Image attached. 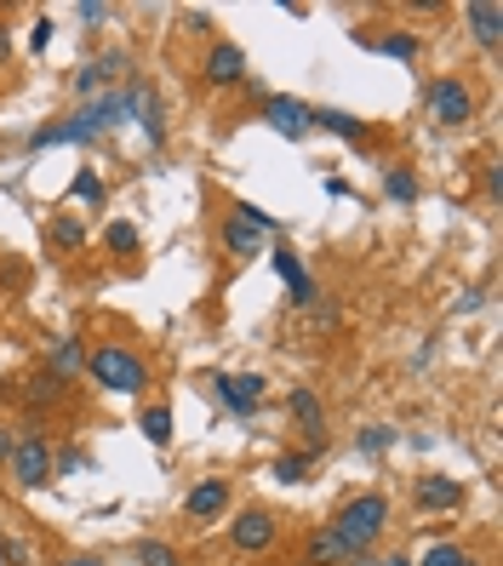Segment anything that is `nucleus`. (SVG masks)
<instances>
[{"label":"nucleus","instance_id":"4be33fe9","mask_svg":"<svg viewBox=\"0 0 503 566\" xmlns=\"http://www.w3.org/2000/svg\"><path fill=\"white\" fill-rule=\"evenodd\" d=\"M132 115L144 121V138H149L155 149L167 144V115H160V93H155V86H137V103H132Z\"/></svg>","mask_w":503,"mask_h":566},{"label":"nucleus","instance_id":"9d476101","mask_svg":"<svg viewBox=\"0 0 503 566\" xmlns=\"http://www.w3.org/2000/svg\"><path fill=\"white\" fill-rule=\"evenodd\" d=\"M183 515L200 520V527L206 520H223L229 515V481L223 475H206V481H195L189 492H183Z\"/></svg>","mask_w":503,"mask_h":566},{"label":"nucleus","instance_id":"473e14b6","mask_svg":"<svg viewBox=\"0 0 503 566\" xmlns=\"http://www.w3.org/2000/svg\"><path fill=\"white\" fill-rule=\"evenodd\" d=\"M0 561H7V566H23V561H29V550H23L17 538H7V543H0Z\"/></svg>","mask_w":503,"mask_h":566},{"label":"nucleus","instance_id":"6e6552de","mask_svg":"<svg viewBox=\"0 0 503 566\" xmlns=\"http://www.w3.org/2000/svg\"><path fill=\"white\" fill-rule=\"evenodd\" d=\"M269 263H274V275H281V286H286L292 309H315V304H320V286H315V275L304 269V258H297L286 241H281V246H269Z\"/></svg>","mask_w":503,"mask_h":566},{"label":"nucleus","instance_id":"dca6fc26","mask_svg":"<svg viewBox=\"0 0 503 566\" xmlns=\"http://www.w3.org/2000/svg\"><path fill=\"white\" fill-rule=\"evenodd\" d=\"M464 24H469V35L480 40V47H498V35H503V7H498V0H469V7H464Z\"/></svg>","mask_w":503,"mask_h":566},{"label":"nucleus","instance_id":"6ab92c4d","mask_svg":"<svg viewBox=\"0 0 503 566\" xmlns=\"http://www.w3.org/2000/svg\"><path fill=\"white\" fill-rule=\"evenodd\" d=\"M309 126L315 132H332V138H343V144H360L366 138V121L349 115V109H309Z\"/></svg>","mask_w":503,"mask_h":566},{"label":"nucleus","instance_id":"c756f323","mask_svg":"<svg viewBox=\"0 0 503 566\" xmlns=\"http://www.w3.org/2000/svg\"><path fill=\"white\" fill-rule=\"evenodd\" d=\"M464 543H429L424 550V561H412V566H464Z\"/></svg>","mask_w":503,"mask_h":566},{"label":"nucleus","instance_id":"f257e3e1","mask_svg":"<svg viewBox=\"0 0 503 566\" xmlns=\"http://www.w3.org/2000/svg\"><path fill=\"white\" fill-rule=\"evenodd\" d=\"M132 103H137V86H126V93H98V98H86V103L75 109V115L35 126V132H29V149L91 144V138H103V132H114L121 121H132Z\"/></svg>","mask_w":503,"mask_h":566},{"label":"nucleus","instance_id":"412c9836","mask_svg":"<svg viewBox=\"0 0 503 566\" xmlns=\"http://www.w3.org/2000/svg\"><path fill=\"white\" fill-rule=\"evenodd\" d=\"M137 429H144L149 446L167 452L172 446V406L167 401H144V406H137Z\"/></svg>","mask_w":503,"mask_h":566},{"label":"nucleus","instance_id":"f3484780","mask_svg":"<svg viewBox=\"0 0 503 566\" xmlns=\"http://www.w3.org/2000/svg\"><path fill=\"white\" fill-rule=\"evenodd\" d=\"M23 401H29V413H58V406H69V383L40 367L29 383H23Z\"/></svg>","mask_w":503,"mask_h":566},{"label":"nucleus","instance_id":"2eb2a0df","mask_svg":"<svg viewBox=\"0 0 503 566\" xmlns=\"http://www.w3.org/2000/svg\"><path fill=\"white\" fill-rule=\"evenodd\" d=\"M338 561H355V550L327 527V520H320V527L304 538V566H338Z\"/></svg>","mask_w":503,"mask_h":566},{"label":"nucleus","instance_id":"a211bd4d","mask_svg":"<svg viewBox=\"0 0 503 566\" xmlns=\"http://www.w3.org/2000/svg\"><path fill=\"white\" fill-rule=\"evenodd\" d=\"M46 246H52V253H86V223L75 218V212H52L46 218Z\"/></svg>","mask_w":503,"mask_h":566},{"label":"nucleus","instance_id":"c85d7f7f","mask_svg":"<svg viewBox=\"0 0 503 566\" xmlns=\"http://www.w3.org/2000/svg\"><path fill=\"white\" fill-rule=\"evenodd\" d=\"M355 446L366 452V458H378V452H389V446H395V429H389V423H366Z\"/></svg>","mask_w":503,"mask_h":566},{"label":"nucleus","instance_id":"393cba45","mask_svg":"<svg viewBox=\"0 0 503 566\" xmlns=\"http://www.w3.org/2000/svg\"><path fill=\"white\" fill-rule=\"evenodd\" d=\"M418 189L424 184H418V172H412V167H389L383 172V195L395 200V207H418Z\"/></svg>","mask_w":503,"mask_h":566},{"label":"nucleus","instance_id":"20e7f679","mask_svg":"<svg viewBox=\"0 0 503 566\" xmlns=\"http://www.w3.org/2000/svg\"><path fill=\"white\" fill-rule=\"evenodd\" d=\"M7 475H12V487H17V492H40V487H52V441L40 435V423H29V429L17 435Z\"/></svg>","mask_w":503,"mask_h":566},{"label":"nucleus","instance_id":"2f4dec72","mask_svg":"<svg viewBox=\"0 0 503 566\" xmlns=\"http://www.w3.org/2000/svg\"><path fill=\"white\" fill-rule=\"evenodd\" d=\"M480 304H487V286H469V292H464V298H457V304H452V315H475Z\"/></svg>","mask_w":503,"mask_h":566},{"label":"nucleus","instance_id":"58836bf2","mask_svg":"<svg viewBox=\"0 0 503 566\" xmlns=\"http://www.w3.org/2000/svg\"><path fill=\"white\" fill-rule=\"evenodd\" d=\"M52 566H103V561H91V555H69V561H52Z\"/></svg>","mask_w":503,"mask_h":566},{"label":"nucleus","instance_id":"f704fd0d","mask_svg":"<svg viewBox=\"0 0 503 566\" xmlns=\"http://www.w3.org/2000/svg\"><path fill=\"white\" fill-rule=\"evenodd\" d=\"M81 17H86V24H103V17H109V7H103V0H81V7H75Z\"/></svg>","mask_w":503,"mask_h":566},{"label":"nucleus","instance_id":"cd10ccee","mask_svg":"<svg viewBox=\"0 0 503 566\" xmlns=\"http://www.w3.org/2000/svg\"><path fill=\"white\" fill-rule=\"evenodd\" d=\"M69 200H81V207H103V200H109V184H103L91 167H81L75 184H69Z\"/></svg>","mask_w":503,"mask_h":566},{"label":"nucleus","instance_id":"72a5a7b5","mask_svg":"<svg viewBox=\"0 0 503 566\" xmlns=\"http://www.w3.org/2000/svg\"><path fill=\"white\" fill-rule=\"evenodd\" d=\"M12 446H17V429H12V423H0V469L12 464Z\"/></svg>","mask_w":503,"mask_h":566},{"label":"nucleus","instance_id":"e433bc0d","mask_svg":"<svg viewBox=\"0 0 503 566\" xmlns=\"http://www.w3.org/2000/svg\"><path fill=\"white\" fill-rule=\"evenodd\" d=\"M498 195H503V177H498V167H487V200L498 207Z\"/></svg>","mask_w":503,"mask_h":566},{"label":"nucleus","instance_id":"1a4fd4ad","mask_svg":"<svg viewBox=\"0 0 503 566\" xmlns=\"http://www.w3.org/2000/svg\"><path fill=\"white\" fill-rule=\"evenodd\" d=\"M212 390H218V401L229 406V413L252 418V413L263 406V390H269V383H263L258 372H218V378H212Z\"/></svg>","mask_w":503,"mask_h":566},{"label":"nucleus","instance_id":"a878e982","mask_svg":"<svg viewBox=\"0 0 503 566\" xmlns=\"http://www.w3.org/2000/svg\"><path fill=\"white\" fill-rule=\"evenodd\" d=\"M132 566H183V555L172 550L167 538H137L132 543Z\"/></svg>","mask_w":503,"mask_h":566},{"label":"nucleus","instance_id":"0eeeda50","mask_svg":"<svg viewBox=\"0 0 503 566\" xmlns=\"http://www.w3.org/2000/svg\"><path fill=\"white\" fill-rule=\"evenodd\" d=\"M464 504H469V487L452 481V475H418V481H412V509L418 515H452Z\"/></svg>","mask_w":503,"mask_h":566},{"label":"nucleus","instance_id":"39448f33","mask_svg":"<svg viewBox=\"0 0 503 566\" xmlns=\"http://www.w3.org/2000/svg\"><path fill=\"white\" fill-rule=\"evenodd\" d=\"M424 109H429V121H434V126H469L480 103H475V86H469V81L441 75V81H429Z\"/></svg>","mask_w":503,"mask_h":566},{"label":"nucleus","instance_id":"423d86ee","mask_svg":"<svg viewBox=\"0 0 503 566\" xmlns=\"http://www.w3.org/2000/svg\"><path fill=\"white\" fill-rule=\"evenodd\" d=\"M274 543H281V520H274L263 504L241 509L235 527H229V550H235V555H269Z\"/></svg>","mask_w":503,"mask_h":566},{"label":"nucleus","instance_id":"4468645a","mask_svg":"<svg viewBox=\"0 0 503 566\" xmlns=\"http://www.w3.org/2000/svg\"><path fill=\"white\" fill-rule=\"evenodd\" d=\"M126 63H132V58H126L121 47H114V52H103L98 63H81V70H75V98H81V103H86V98H98L103 86L126 70Z\"/></svg>","mask_w":503,"mask_h":566},{"label":"nucleus","instance_id":"9b49d317","mask_svg":"<svg viewBox=\"0 0 503 566\" xmlns=\"http://www.w3.org/2000/svg\"><path fill=\"white\" fill-rule=\"evenodd\" d=\"M263 121L281 132V138H292V144L315 132V126H309V103H304V98H286V93H269V98H263Z\"/></svg>","mask_w":503,"mask_h":566},{"label":"nucleus","instance_id":"f8f14e48","mask_svg":"<svg viewBox=\"0 0 503 566\" xmlns=\"http://www.w3.org/2000/svg\"><path fill=\"white\" fill-rule=\"evenodd\" d=\"M200 81L206 86H241L246 81V52L235 47V40H212V52H206V63H200Z\"/></svg>","mask_w":503,"mask_h":566},{"label":"nucleus","instance_id":"bb28decb","mask_svg":"<svg viewBox=\"0 0 503 566\" xmlns=\"http://www.w3.org/2000/svg\"><path fill=\"white\" fill-rule=\"evenodd\" d=\"M309 469H315V458H309V452H281L269 475H274L281 487H304V481H309Z\"/></svg>","mask_w":503,"mask_h":566},{"label":"nucleus","instance_id":"7c9ffc66","mask_svg":"<svg viewBox=\"0 0 503 566\" xmlns=\"http://www.w3.org/2000/svg\"><path fill=\"white\" fill-rule=\"evenodd\" d=\"M229 212H235L241 223H252V230H258V235H274V230H281V223H274L263 207H252V200H235V207H229Z\"/></svg>","mask_w":503,"mask_h":566},{"label":"nucleus","instance_id":"c9c22d12","mask_svg":"<svg viewBox=\"0 0 503 566\" xmlns=\"http://www.w3.org/2000/svg\"><path fill=\"white\" fill-rule=\"evenodd\" d=\"M29 47H35V52H46V47H52V17H40V24H35V35H29Z\"/></svg>","mask_w":503,"mask_h":566},{"label":"nucleus","instance_id":"ea45409f","mask_svg":"<svg viewBox=\"0 0 503 566\" xmlns=\"http://www.w3.org/2000/svg\"><path fill=\"white\" fill-rule=\"evenodd\" d=\"M378 566H412V555H383Z\"/></svg>","mask_w":503,"mask_h":566},{"label":"nucleus","instance_id":"b1692460","mask_svg":"<svg viewBox=\"0 0 503 566\" xmlns=\"http://www.w3.org/2000/svg\"><path fill=\"white\" fill-rule=\"evenodd\" d=\"M137 246H144V235H137V223H126V218H114L109 230H103V253L109 258H137Z\"/></svg>","mask_w":503,"mask_h":566},{"label":"nucleus","instance_id":"7ed1b4c3","mask_svg":"<svg viewBox=\"0 0 503 566\" xmlns=\"http://www.w3.org/2000/svg\"><path fill=\"white\" fill-rule=\"evenodd\" d=\"M327 527H332L343 543H349L355 555H366V550H372V543L389 532V497H383V492H355V497H343Z\"/></svg>","mask_w":503,"mask_h":566},{"label":"nucleus","instance_id":"79ce46f5","mask_svg":"<svg viewBox=\"0 0 503 566\" xmlns=\"http://www.w3.org/2000/svg\"><path fill=\"white\" fill-rule=\"evenodd\" d=\"M464 566H487V561H475V555H464Z\"/></svg>","mask_w":503,"mask_h":566},{"label":"nucleus","instance_id":"f03ea898","mask_svg":"<svg viewBox=\"0 0 503 566\" xmlns=\"http://www.w3.org/2000/svg\"><path fill=\"white\" fill-rule=\"evenodd\" d=\"M86 378L98 383L103 395H121V401H137L155 383V367L132 344H91L86 349Z\"/></svg>","mask_w":503,"mask_h":566},{"label":"nucleus","instance_id":"a19ab883","mask_svg":"<svg viewBox=\"0 0 503 566\" xmlns=\"http://www.w3.org/2000/svg\"><path fill=\"white\" fill-rule=\"evenodd\" d=\"M349 566H378V555H372V550H366V555H355Z\"/></svg>","mask_w":503,"mask_h":566},{"label":"nucleus","instance_id":"5701e85b","mask_svg":"<svg viewBox=\"0 0 503 566\" xmlns=\"http://www.w3.org/2000/svg\"><path fill=\"white\" fill-rule=\"evenodd\" d=\"M355 47H378L383 58H395V63H418V52H424V40L412 35V29H395V35H383V40H366V35L355 29Z\"/></svg>","mask_w":503,"mask_h":566},{"label":"nucleus","instance_id":"aec40b11","mask_svg":"<svg viewBox=\"0 0 503 566\" xmlns=\"http://www.w3.org/2000/svg\"><path fill=\"white\" fill-rule=\"evenodd\" d=\"M46 372L75 383V372H86V337H58L52 355H46Z\"/></svg>","mask_w":503,"mask_h":566},{"label":"nucleus","instance_id":"4c0bfd02","mask_svg":"<svg viewBox=\"0 0 503 566\" xmlns=\"http://www.w3.org/2000/svg\"><path fill=\"white\" fill-rule=\"evenodd\" d=\"M7 58H12V29L0 24V63H7Z\"/></svg>","mask_w":503,"mask_h":566},{"label":"nucleus","instance_id":"ddd939ff","mask_svg":"<svg viewBox=\"0 0 503 566\" xmlns=\"http://www.w3.org/2000/svg\"><path fill=\"white\" fill-rule=\"evenodd\" d=\"M269 235H258L252 223H241L235 212H223V223H218V246H223V258H235V263H246V258H258V253H269L263 246Z\"/></svg>","mask_w":503,"mask_h":566}]
</instances>
